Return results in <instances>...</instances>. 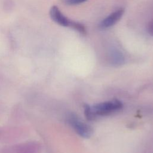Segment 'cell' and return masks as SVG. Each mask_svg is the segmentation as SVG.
Segmentation results:
<instances>
[{"mask_svg": "<svg viewBox=\"0 0 153 153\" xmlns=\"http://www.w3.org/2000/svg\"><path fill=\"white\" fill-rule=\"evenodd\" d=\"M50 17L53 21H54L57 24L65 26V27H70L72 20L68 19L59 9V8L56 6H53L50 9Z\"/></svg>", "mask_w": 153, "mask_h": 153, "instance_id": "obj_5", "label": "cell"}, {"mask_svg": "<svg viewBox=\"0 0 153 153\" xmlns=\"http://www.w3.org/2000/svg\"><path fill=\"white\" fill-rule=\"evenodd\" d=\"M123 108L121 101L115 99L97 103L91 106V109L94 116H104L118 111Z\"/></svg>", "mask_w": 153, "mask_h": 153, "instance_id": "obj_1", "label": "cell"}, {"mask_svg": "<svg viewBox=\"0 0 153 153\" xmlns=\"http://www.w3.org/2000/svg\"><path fill=\"white\" fill-rule=\"evenodd\" d=\"M84 113L86 118L88 120H93L95 118V117L94 116L91 109V106L88 105H84Z\"/></svg>", "mask_w": 153, "mask_h": 153, "instance_id": "obj_8", "label": "cell"}, {"mask_svg": "<svg viewBox=\"0 0 153 153\" xmlns=\"http://www.w3.org/2000/svg\"><path fill=\"white\" fill-rule=\"evenodd\" d=\"M109 61L114 66H120L124 64L125 58L120 51L113 49L109 53Z\"/></svg>", "mask_w": 153, "mask_h": 153, "instance_id": "obj_6", "label": "cell"}, {"mask_svg": "<svg viewBox=\"0 0 153 153\" xmlns=\"http://www.w3.org/2000/svg\"><path fill=\"white\" fill-rule=\"evenodd\" d=\"M87 0H63L64 3H65L67 5H78L79 4H81Z\"/></svg>", "mask_w": 153, "mask_h": 153, "instance_id": "obj_9", "label": "cell"}, {"mask_svg": "<svg viewBox=\"0 0 153 153\" xmlns=\"http://www.w3.org/2000/svg\"><path fill=\"white\" fill-rule=\"evenodd\" d=\"M124 13V9L123 8H119L112 13L108 17L105 18L99 25V27L101 29H106L114 25L118 22Z\"/></svg>", "mask_w": 153, "mask_h": 153, "instance_id": "obj_4", "label": "cell"}, {"mask_svg": "<svg viewBox=\"0 0 153 153\" xmlns=\"http://www.w3.org/2000/svg\"><path fill=\"white\" fill-rule=\"evenodd\" d=\"M41 146L36 142L22 143L15 146L13 149L14 153H40Z\"/></svg>", "mask_w": 153, "mask_h": 153, "instance_id": "obj_3", "label": "cell"}, {"mask_svg": "<svg viewBox=\"0 0 153 153\" xmlns=\"http://www.w3.org/2000/svg\"><path fill=\"white\" fill-rule=\"evenodd\" d=\"M70 27H72V29L76 30L77 32H78L79 33H81L82 35H85L87 33L86 29H85V26L80 23L72 21Z\"/></svg>", "mask_w": 153, "mask_h": 153, "instance_id": "obj_7", "label": "cell"}, {"mask_svg": "<svg viewBox=\"0 0 153 153\" xmlns=\"http://www.w3.org/2000/svg\"><path fill=\"white\" fill-rule=\"evenodd\" d=\"M67 121L75 131L81 137L87 138L91 136L92 129L90 126L80 120L75 114H69L67 116Z\"/></svg>", "mask_w": 153, "mask_h": 153, "instance_id": "obj_2", "label": "cell"}, {"mask_svg": "<svg viewBox=\"0 0 153 153\" xmlns=\"http://www.w3.org/2000/svg\"><path fill=\"white\" fill-rule=\"evenodd\" d=\"M148 31L151 35L153 36V21L151 22L149 25L148 27Z\"/></svg>", "mask_w": 153, "mask_h": 153, "instance_id": "obj_10", "label": "cell"}]
</instances>
